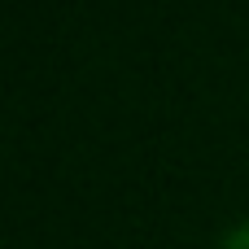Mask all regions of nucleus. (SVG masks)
Listing matches in <instances>:
<instances>
[{
  "label": "nucleus",
  "instance_id": "1",
  "mask_svg": "<svg viewBox=\"0 0 249 249\" xmlns=\"http://www.w3.org/2000/svg\"><path fill=\"white\" fill-rule=\"evenodd\" d=\"M228 249H249V223H245V228H236V232L228 236Z\"/></svg>",
  "mask_w": 249,
  "mask_h": 249
}]
</instances>
